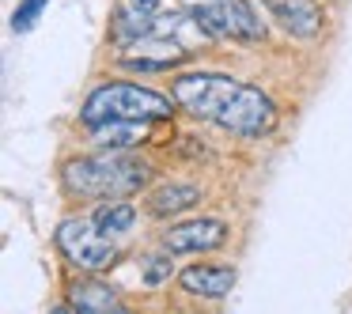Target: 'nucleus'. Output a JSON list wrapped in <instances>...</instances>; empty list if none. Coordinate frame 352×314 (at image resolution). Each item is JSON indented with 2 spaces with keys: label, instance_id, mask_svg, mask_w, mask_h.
Masks as SVG:
<instances>
[{
  "label": "nucleus",
  "instance_id": "f257e3e1",
  "mask_svg": "<svg viewBox=\"0 0 352 314\" xmlns=\"http://www.w3.org/2000/svg\"><path fill=\"white\" fill-rule=\"evenodd\" d=\"M170 95L193 117L220 125L235 137L261 140L276 129L273 99L261 87L246 84L239 76H228V72H182L170 84Z\"/></svg>",
  "mask_w": 352,
  "mask_h": 314
},
{
  "label": "nucleus",
  "instance_id": "f03ea898",
  "mask_svg": "<svg viewBox=\"0 0 352 314\" xmlns=\"http://www.w3.org/2000/svg\"><path fill=\"white\" fill-rule=\"evenodd\" d=\"M148 182H152V167L118 148H107V155H80L61 167L65 193L84 201H125Z\"/></svg>",
  "mask_w": 352,
  "mask_h": 314
},
{
  "label": "nucleus",
  "instance_id": "7ed1b4c3",
  "mask_svg": "<svg viewBox=\"0 0 352 314\" xmlns=\"http://www.w3.org/2000/svg\"><path fill=\"white\" fill-rule=\"evenodd\" d=\"M170 114H175V106H170L167 95L140 87V84L114 80V84L95 87L84 99L80 122L91 129V125H107V122H167Z\"/></svg>",
  "mask_w": 352,
  "mask_h": 314
},
{
  "label": "nucleus",
  "instance_id": "20e7f679",
  "mask_svg": "<svg viewBox=\"0 0 352 314\" xmlns=\"http://www.w3.org/2000/svg\"><path fill=\"white\" fill-rule=\"evenodd\" d=\"M212 38H235V42H261L265 27L254 16L250 0H178Z\"/></svg>",
  "mask_w": 352,
  "mask_h": 314
},
{
  "label": "nucleus",
  "instance_id": "39448f33",
  "mask_svg": "<svg viewBox=\"0 0 352 314\" xmlns=\"http://www.w3.org/2000/svg\"><path fill=\"white\" fill-rule=\"evenodd\" d=\"M57 246L61 254L84 273H102V269L114 265L118 250L114 243H107V231L95 220H84V216H72L57 227Z\"/></svg>",
  "mask_w": 352,
  "mask_h": 314
},
{
  "label": "nucleus",
  "instance_id": "423d86ee",
  "mask_svg": "<svg viewBox=\"0 0 352 314\" xmlns=\"http://www.w3.org/2000/svg\"><path fill=\"white\" fill-rule=\"evenodd\" d=\"M228 243V223L201 216V220H186L163 231V246L170 254H205V250H220Z\"/></svg>",
  "mask_w": 352,
  "mask_h": 314
},
{
  "label": "nucleus",
  "instance_id": "0eeeda50",
  "mask_svg": "<svg viewBox=\"0 0 352 314\" xmlns=\"http://www.w3.org/2000/svg\"><path fill=\"white\" fill-rule=\"evenodd\" d=\"M190 49H178L175 38H129L118 61L133 72H167L170 65H182Z\"/></svg>",
  "mask_w": 352,
  "mask_h": 314
},
{
  "label": "nucleus",
  "instance_id": "6e6552de",
  "mask_svg": "<svg viewBox=\"0 0 352 314\" xmlns=\"http://www.w3.org/2000/svg\"><path fill=\"white\" fill-rule=\"evenodd\" d=\"M261 4L296 38H314L322 31V4L318 0H261Z\"/></svg>",
  "mask_w": 352,
  "mask_h": 314
},
{
  "label": "nucleus",
  "instance_id": "1a4fd4ad",
  "mask_svg": "<svg viewBox=\"0 0 352 314\" xmlns=\"http://www.w3.org/2000/svg\"><path fill=\"white\" fill-rule=\"evenodd\" d=\"M178 284L182 291L201 299H223L231 288H235V269L231 265H190L178 273Z\"/></svg>",
  "mask_w": 352,
  "mask_h": 314
},
{
  "label": "nucleus",
  "instance_id": "9d476101",
  "mask_svg": "<svg viewBox=\"0 0 352 314\" xmlns=\"http://www.w3.org/2000/svg\"><path fill=\"white\" fill-rule=\"evenodd\" d=\"M69 311L80 314H110V311H125L122 295L102 280H76L69 288Z\"/></svg>",
  "mask_w": 352,
  "mask_h": 314
},
{
  "label": "nucleus",
  "instance_id": "9b49d317",
  "mask_svg": "<svg viewBox=\"0 0 352 314\" xmlns=\"http://www.w3.org/2000/svg\"><path fill=\"white\" fill-rule=\"evenodd\" d=\"M193 205H201V190L197 186H186V182H170L148 197V212L152 216H178Z\"/></svg>",
  "mask_w": 352,
  "mask_h": 314
},
{
  "label": "nucleus",
  "instance_id": "f8f14e48",
  "mask_svg": "<svg viewBox=\"0 0 352 314\" xmlns=\"http://www.w3.org/2000/svg\"><path fill=\"white\" fill-rule=\"evenodd\" d=\"M148 125L152 122H107V125H91V140L102 148H118V152H125V148L140 144V140L148 137Z\"/></svg>",
  "mask_w": 352,
  "mask_h": 314
},
{
  "label": "nucleus",
  "instance_id": "ddd939ff",
  "mask_svg": "<svg viewBox=\"0 0 352 314\" xmlns=\"http://www.w3.org/2000/svg\"><path fill=\"white\" fill-rule=\"evenodd\" d=\"M95 223H99L107 235H122L137 223V208L129 201H102V208L95 212Z\"/></svg>",
  "mask_w": 352,
  "mask_h": 314
},
{
  "label": "nucleus",
  "instance_id": "4468645a",
  "mask_svg": "<svg viewBox=\"0 0 352 314\" xmlns=\"http://www.w3.org/2000/svg\"><path fill=\"white\" fill-rule=\"evenodd\" d=\"M170 273H175V265H170V258H163V254H148V258L140 261V276H144L148 288H160V284H167Z\"/></svg>",
  "mask_w": 352,
  "mask_h": 314
},
{
  "label": "nucleus",
  "instance_id": "2eb2a0df",
  "mask_svg": "<svg viewBox=\"0 0 352 314\" xmlns=\"http://www.w3.org/2000/svg\"><path fill=\"white\" fill-rule=\"evenodd\" d=\"M42 12H46V0H19V8L12 12V31L16 34L34 31V23H38Z\"/></svg>",
  "mask_w": 352,
  "mask_h": 314
}]
</instances>
